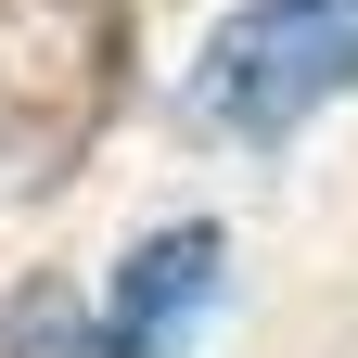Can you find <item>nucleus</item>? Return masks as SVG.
Instances as JSON below:
<instances>
[{"mask_svg":"<svg viewBox=\"0 0 358 358\" xmlns=\"http://www.w3.org/2000/svg\"><path fill=\"white\" fill-rule=\"evenodd\" d=\"M358 90V0H231L192 64V115L217 141H294Z\"/></svg>","mask_w":358,"mask_h":358,"instance_id":"f03ea898","label":"nucleus"},{"mask_svg":"<svg viewBox=\"0 0 358 358\" xmlns=\"http://www.w3.org/2000/svg\"><path fill=\"white\" fill-rule=\"evenodd\" d=\"M0 358H115V320H103V294H77V282H26L13 320H0Z\"/></svg>","mask_w":358,"mask_h":358,"instance_id":"20e7f679","label":"nucleus"},{"mask_svg":"<svg viewBox=\"0 0 358 358\" xmlns=\"http://www.w3.org/2000/svg\"><path fill=\"white\" fill-rule=\"evenodd\" d=\"M128 90L115 0H0V192H52Z\"/></svg>","mask_w":358,"mask_h":358,"instance_id":"f257e3e1","label":"nucleus"},{"mask_svg":"<svg viewBox=\"0 0 358 358\" xmlns=\"http://www.w3.org/2000/svg\"><path fill=\"white\" fill-rule=\"evenodd\" d=\"M217 217H179V231H141L103 282V320H115V358H179L217 307Z\"/></svg>","mask_w":358,"mask_h":358,"instance_id":"7ed1b4c3","label":"nucleus"}]
</instances>
